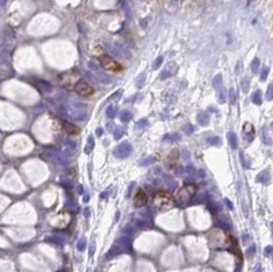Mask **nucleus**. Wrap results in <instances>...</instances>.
I'll return each mask as SVG.
<instances>
[{
    "label": "nucleus",
    "instance_id": "8",
    "mask_svg": "<svg viewBox=\"0 0 273 272\" xmlns=\"http://www.w3.org/2000/svg\"><path fill=\"white\" fill-rule=\"evenodd\" d=\"M178 161H179V151L177 148H173L166 159V165L169 169L175 168L176 165L178 164Z\"/></svg>",
    "mask_w": 273,
    "mask_h": 272
},
{
    "label": "nucleus",
    "instance_id": "7",
    "mask_svg": "<svg viewBox=\"0 0 273 272\" xmlns=\"http://www.w3.org/2000/svg\"><path fill=\"white\" fill-rule=\"evenodd\" d=\"M147 200H148V196H147V194L145 192V190L139 188V189H137V192L134 194L133 206L135 207V208H141V207H143L144 205L147 203Z\"/></svg>",
    "mask_w": 273,
    "mask_h": 272
},
{
    "label": "nucleus",
    "instance_id": "23",
    "mask_svg": "<svg viewBox=\"0 0 273 272\" xmlns=\"http://www.w3.org/2000/svg\"><path fill=\"white\" fill-rule=\"evenodd\" d=\"M225 100H226V90L225 88H221L219 90V101L224 102Z\"/></svg>",
    "mask_w": 273,
    "mask_h": 272
},
{
    "label": "nucleus",
    "instance_id": "22",
    "mask_svg": "<svg viewBox=\"0 0 273 272\" xmlns=\"http://www.w3.org/2000/svg\"><path fill=\"white\" fill-rule=\"evenodd\" d=\"M229 100H230L231 104H235L236 101V94H235V90L233 88H231L229 90Z\"/></svg>",
    "mask_w": 273,
    "mask_h": 272
},
{
    "label": "nucleus",
    "instance_id": "2",
    "mask_svg": "<svg viewBox=\"0 0 273 272\" xmlns=\"http://www.w3.org/2000/svg\"><path fill=\"white\" fill-rule=\"evenodd\" d=\"M154 206L157 207L158 209H168L171 208L174 205V198L172 194L167 190H159L155 194L153 198Z\"/></svg>",
    "mask_w": 273,
    "mask_h": 272
},
{
    "label": "nucleus",
    "instance_id": "29",
    "mask_svg": "<svg viewBox=\"0 0 273 272\" xmlns=\"http://www.w3.org/2000/svg\"><path fill=\"white\" fill-rule=\"evenodd\" d=\"M123 7H124V10H125L126 15L128 17V19H130V17H131V11H130L129 6H128V5L126 4V2L123 3Z\"/></svg>",
    "mask_w": 273,
    "mask_h": 272
},
{
    "label": "nucleus",
    "instance_id": "32",
    "mask_svg": "<svg viewBox=\"0 0 273 272\" xmlns=\"http://www.w3.org/2000/svg\"><path fill=\"white\" fill-rule=\"evenodd\" d=\"M192 130H193L192 125H190V124H188V125L186 126V133H187V134L191 133V132H192Z\"/></svg>",
    "mask_w": 273,
    "mask_h": 272
},
{
    "label": "nucleus",
    "instance_id": "27",
    "mask_svg": "<svg viewBox=\"0 0 273 272\" xmlns=\"http://www.w3.org/2000/svg\"><path fill=\"white\" fill-rule=\"evenodd\" d=\"M269 73V68H264L262 71V74H261V81H265L268 77Z\"/></svg>",
    "mask_w": 273,
    "mask_h": 272
},
{
    "label": "nucleus",
    "instance_id": "26",
    "mask_svg": "<svg viewBox=\"0 0 273 272\" xmlns=\"http://www.w3.org/2000/svg\"><path fill=\"white\" fill-rule=\"evenodd\" d=\"M123 135V128L122 127H118L116 129V131H115V138L116 139H119L121 138V136Z\"/></svg>",
    "mask_w": 273,
    "mask_h": 272
},
{
    "label": "nucleus",
    "instance_id": "4",
    "mask_svg": "<svg viewBox=\"0 0 273 272\" xmlns=\"http://www.w3.org/2000/svg\"><path fill=\"white\" fill-rule=\"evenodd\" d=\"M99 64L101 66V68H104L106 71H110V72H118V71H120L122 69L120 65L112 56H106V54L100 56Z\"/></svg>",
    "mask_w": 273,
    "mask_h": 272
},
{
    "label": "nucleus",
    "instance_id": "14",
    "mask_svg": "<svg viewBox=\"0 0 273 272\" xmlns=\"http://www.w3.org/2000/svg\"><path fill=\"white\" fill-rule=\"evenodd\" d=\"M144 84H145V75L144 74H141L139 75V76L136 78L135 80V85L137 88H142L144 86Z\"/></svg>",
    "mask_w": 273,
    "mask_h": 272
},
{
    "label": "nucleus",
    "instance_id": "16",
    "mask_svg": "<svg viewBox=\"0 0 273 272\" xmlns=\"http://www.w3.org/2000/svg\"><path fill=\"white\" fill-rule=\"evenodd\" d=\"M120 119L123 122H129L132 119V114L129 111H123L120 115Z\"/></svg>",
    "mask_w": 273,
    "mask_h": 272
},
{
    "label": "nucleus",
    "instance_id": "28",
    "mask_svg": "<svg viewBox=\"0 0 273 272\" xmlns=\"http://www.w3.org/2000/svg\"><path fill=\"white\" fill-rule=\"evenodd\" d=\"M171 77V73L169 72V71H163V72L161 73V80H166L167 78H170Z\"/></svg>",
    "mask_w": 273,
    "mask_h": 272
},
{
    "label": "nucleus",
    "instance_id": "13",
    "mask_svg": "<svg viewBox=\"0 0 273 272\" xmlns=\"http://www.w3.org/2000/svg\"><path fill=\"white\" fill-rule=\"evenodd\" d=\"M85 78H86L87 81H89L90 83H92L94 86H97L98 85V82H97V79H96V77L93 75V73H89V72H86L85 73Z\"/></svg>",
    "mask_w": 273,
    "mask_h": 272
},
{
    "label": "nucleus",
    "instance_id": "11",
    "mask_svg": "<svg viewBox=\"0 0 273 272\" xmlns=\"http://www.w3.org/2000/svg\"><path fill=\"white\" fill-rule=\"evenodd\" d=\"M210 121V116L207 112H201L197 115V122L201 124V126H206Z\"/></svg>",
    "mask_w": 273,
    "mask_h": 272
},
{
    "label": "nucleus",
    "instance_id": "1",
    "mask_svg": "<svg viewBox=\"0 0 273 272\" xmlns=\"http://www.w3.org/2000/svg\"><path fill=\"white\" fill-rule=\"evenodd\" d=\"M197 192V186L193 183H187V184L183 185L178 189V192L173 196L174 202L178 203V204H185V203L189 202L193 196H195Z\"/></svg>",
    "mask_w": 273,
    "mask_h": 272
},
{
    "label": "nucleus",
    "instance_id": "10",
    "mask_svg": "<svg viewBox=\"0 0 273 272\" xmlns=\"http://www.w3.org/2000/svg\"><path fill=\"white\" fill-rule=\"evenodd\" d=\"M62 127L67 133L71 134V135H77V134L80 133V129H79L77 126H75L74 124L70 123V122L63 121L62 122Z\"/></svg>",
    "mask_w": 273,
    "mask_h": 272
},
{
    "label": "nucleus",
    "instance_id": "34",
    "mask_svg": "<svg viewBox=\"0 0 273 272\" xmlns=\"http://www.w3.org/2000/svg\"><path fill=\"white\" fill-rule=\"evenodd\" d=\"M252 1H253V0H248V5L251 4V3H252Z\"/></svg>",
    "mask_w": 273,
    "mask_h": 272
},
{
    "label": "nucleus",
    "instance_id": "6",
    "mask_svg": "<svg viewBox=\"0 0 273 272\" xmlns=\"http://www.w3.org/2000/svg\"><path fill=\"white\" fill-rule=\"evenodd\" d=\"M75 91H76V93L78 95L82 96V97H90L94 93L93 88L91 87L87 82H85L83 80H80L75 85Z\"/></svg>",
    "mask_w": 273,
    "mask_h": 272
},
{
    "label": "nucleus",
    "instance_id": "3",
    "mask_svg": "<svg viewBox=\"0 0 273 272\" xmlns=\"http://www.w3.org/2000/svg\"><path fill=\"white\" fill-rule=\"evenodd\" d=\"M106 47L112 56H117V58H130L131 52L129 49L121 42H114V43H106Z\"/></svg>",
    "mask_w": 273,
    "mask_h": 272
},
{
    "label": "nucleus",
    "instance_id": "31",
    "mask_svg": "<svg viewBox=\"0 0 273 272\" xmlns=\"http://www.w3.org/2000/svg\"><path fill=\"white\" fill-rule=\"evenodd\" d=\"M121 94H122V90H120V91H119V92H118V91H117V92H115V93L113 94V95L110 97V100L115 99V98H120Z\"/></svg>",
    "mask_w": 273,
    "mask_h": 272
},
{
    "label": "nucleus",
    "instance_id": "33",
    "mask_svg": "<svg viewBox=\"0 0 273 272\" xmlns=\"http://www.w3.org/2000/svg\"><path fill=\"white\" fill-rule=\"evenodd\" d=\"M97 134H98V136H100V134H102V129L98 128V129H97Z\"/></svg>",
    "mask_w": 273,
    "mask_h": 272
},
{
    "label": "nucleus",
    "instance_id": "20",
    "mask_svg": "<svg viewBox=\"0 0 273 272\" xmlns=\"http://www.w3.org/2000/svg\"><path fill=\"white\" fill-rule=\"evenodd\" d=\"M228 137H229V141H230V145L231 147H233V148H235V147L237 146V139H236V135H235L233 132H230V133L228 134Z\"/></svg>",
    "mask_w": 273,
    "mask_h": 272
},
{
    "label": "nucleus",
    "instance_id": "15",
    "mask_svg": "<svg viewBox=\"0 0 273 272\" xmlns=\"http://www.w3.org/2000/svg\"><path fill=\"white\" fill-rule=\"evenodd\" d=\"M252 100H253V102L256 104L262 103V91H261V90H257L254 93V95H253Z\"/></svg>",
    "mask_w": 273,
    "mask_h": 272
},
{
    "label": "nucleus",
    "instance_id": "24",
    "mask_svg": "<svg viewBox=\"0 0 273 272\" xmlns=\"http://www.w3.org/2000/svg\"><path fill=\"white\" fill-rule=\"evenodd\" d=\"M266 96H267V99H268V100H272L273 99V85H272V84H269L268 89H267Z\"/></svg>",
    "mask_w": 273,
    "mask_h": 272
},
{
    "label": "nucleus",
    "instance_id": "12",
    "mask_svg": "<svg viewBox=\"0 0 273 272\" xmlns=\"http://www.w3.org/2000/svg\"><path fill=\"white\" fill-rule=\"evenodd\" d=\"M212 85H213L214 89L218 90V91L221 89V88H222V76H221V74H218V75H216V76L214 77Z\"/></svg>",
    "mask_w": 273,
    "mask_h": 272
},
{
    "label": "nucleus",
    "instance_id": "21",
    "mask_svg": "<svg viewBox=\"0 0 273 272\" xmlns=\"http://www.w3.org/2000/svg\"><path fill=\"white\" fill-rule=\"evenodd\" d=\"M163 60H164V56H159V58H157L153 64V68L155 69V70L159 69V67H161L162 64H163Z\"/></svg>",
    "mask_w": 273,
    "mask_h": 272
},
{
    "label": "nucleus",
    "instance_id": "18",
    "mask_svg": "<svg viewBox=\"0 0 273 272\" xmlns=\"http://www.w3.org/2000/svg\"><path fill=\"white\" fill-rule=\"evenodd\" d=\"M106 114H108V117L110 118V119H113V118L116 117L117 110H116V108H115L114 104H110V105L108 106V108H106Z\"/></svg>",
    "mask_w": 273,
    "mask_h": 272
},
{
    "label": "nucleus",
    "instance_id": "5",
    "mask_svg": "<svg viewBox=\"0 0 273 272\" xmlns=\"http://www.w3.org/2000/svg\"><path fill=\"white\" fill-rule=\"evenodd\" d=\"M88 66H89V68H90L91 70L93 71V73H94V75H95L96 79H97L99 82H101V83H104V84L110 83V80H112V79H110V77L108 76V75L106 74L104 71H102L98 65H96L95 62H89Z\"/></svg>",
    "mask_w": 273,
    "mask_h": 272
},
{
    "label": "nucleus",
    "instance_id": "19",
    "mask_svg": "<svg viewBox=\"0 0 273 272\" xmlns=\"http://www.w3.org/2000/svg\"><path fill=\"white\" fill-rule=\"evenodd\" d=\"M240 87H241V89H242V91H244L245 93H247L249 87H250V79L249 78L242 79V80L240 81Z\"/></svg>",
    "mask_w": 273,
    "mask_h": 272
},
{
    "label": "nucleus",
    "instance_id": "25",
    "mask_svg": "<svg viewBox=\"0 0 273 272\" xmlns=\"http://www.w3.org/2000/svg\"><path fill=\"white\" fill-rule=\"evenodd\" d=\"M148 125V121H147V119H141V120H139V121L136 123V126H137L139 129H142V128H144V127H146V126Z\"/></svg>",
    "mask_w": 273,
    "mask_h": 272
},
{
    "label": "nucleus",
    "instance_id": "9",
    "mask_svg": "<svg viewBox=\"0 0 273 272\" xmlns=\"http://www.w3.org/2000/svg\"><path fill=\"white\" fill-rule=\"evenodd\" d=\"M131 149H132L131 145H130L129 143L124 142V143H121L116 148V153L118 157L124 158V157H127V155L131 153Z\"/></svg>",
    "mask_w": 273,
    "mask_h": 272
},
{
    "label": "nucleus",
    "instance_id": "30",
    "mask_svg": "<svg viewBox=\"0 0 273 272\" xmlns=\"http://www.w3.org/2000/svg\"><path fill=\"white\" fill-rule=\"evenodd\" d=\"M208 141H209L211 144H219V143H220L219 137H212V138H210Z\"/></svg>",
    "mask_w": 273,
    "mask_h": 272
},
{
    "label": "nucleus",
    "instance_id": "17",
    "mask_svg": "<svg viewBox=\"0 0 273 272\" xmlns=\"http://www.w3.org/2000/svg\"><path fill=\"white\" fill-rule=\"evenodd\" d=\"M259 68H260V60L256 58L253 60L252 62H251V69H252V72L254 73V74H257L258 71H259Z\"/></svg>",
    "mask_w": 273,
    "mask_h": 272
}]
</instances>
